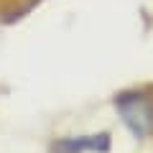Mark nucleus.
<instances>
[{
  "label": "nucleus",
  "instance_id": "f03ea898",
  "mask_svg": "<svg viewBox=\"0 0 153 153\" xmlns=\"http://www.w3.org/2000/svg\"><path fill=\"white\" fill-rule=\"evenodd\" d=\"M110 151V133L82 138H61L51 146V153H107Z\"/></svg>",
  "mask_w": 153,
  "mask_h": 153
},
{
  "label": "nucleus",
  "instance_id": "f257e3e1",
  "mask_svg": "<svg viewBox=\"0 0 153 153\" xmlns=\"http://www.w3.org/2000/svg\"><path fill=\"white\" fill-rule=\"evenodd\" d=\"M117 115L135 138L153 135V92L151 89H125L112 100Z\"/></svg>",
  "mask_w": 153,
  "mask_h": 153
}]
</instances>
